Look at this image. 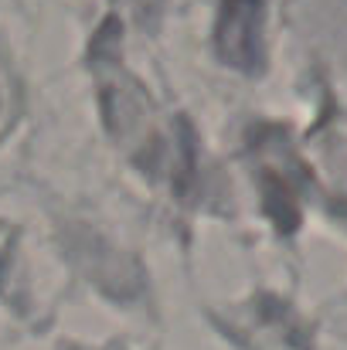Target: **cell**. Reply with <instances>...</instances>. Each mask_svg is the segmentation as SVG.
<instances>
[{
	"mask_svg": "<svg viewBox=\"0 0 347 350\" xmlns=\"http://www.w3.org/2000/svg\"><path fill=\"white\" fill-rule=\"evenodd\" d=\"M262 17L266 0H222L218 51L229 65L245 72H255L262 65Z\"/></svg>",
	"mask_w": 347,
	"mask_h": 350,
	"instance_id": "6da1fadb",
	"label": "cell"
}]
</instances>
